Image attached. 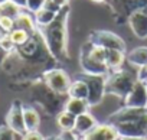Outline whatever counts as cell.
<instances>
[{"label": "cell", "mask_w": 147, "mask_h": 140, "mask_svg": "<svg viewBox=\"0 0 147 140\" xmlns=\"http://www.w3.org/2000/svg\"><path fill=\"white\" fill-rule=\"evenodd\" d=\"M10 2H13L16 6H19L20 9H26V0H10Z\"/></svg>", "instance_id": "f546056e"}, {"label": "cell", "mask_w": 147, "mask_h": 140, "mask_svg": "<svg viewBox=\"0 0 147 140\" xmlns=\"http://www.w3.org/2000/svg\"><path fill=\"white\" fill-rule=\"evenodd\" d=\"M118 139L120 136L115 127L110 123L97 124L91 131H88L85 136L81 137V140H118Z\"/></svg>", "instance_id": "30bf717a"}, {"label": "cell", "mask_w": 147, "mask_h": 140, "mask_svg": "<svg viewBox=\"0 0 147 140\" xmlns=\"http://www.w3.org/2000/svg\"><path fill=\"white\" fill-rule=\"evenodd\" d=\"M128 25L138 39H147V10H134L128 18Z\"/></svg>", "instance_id": "8fae6325"}, {"label": "cell", "mask_w": 147, "mask_h": 140, "mask_svg": "<svg viewBox=\"0 0 147 140\" xmlns=\"http://www.w3.org/2000/svg\"><path fill=\"white\" fill-rule=\"evenodd\" d=\"M22 140H46V137H43V134L39 133V130H35V131H26Z\"/></svg>", "instance_id": "4316f807"}, {"label": "cell", "mask_w": 147, "mask_h": 140, "mask_svg": "<svg viewBox=\"0 0 147 140\" xmlns=\"http://www.w3.org/2000/svg\"><path fill=\"white\" fill-rule=\"evenodd\" d=\"M91 43L102 46L104 49L110 51V49H118L125 52V42L124 39H121L117 33L110 32V30H95L92 32V35L88 39Z\"/></svg>", "instance_id": "52a82bcc"}, {"label": "cell", "mask_w": 147, "mask_h": 140, "mask_svg": "<svg viewBox=\"0 0 147 140\" xmlns=\"http://www.w3.org/2000/svg\"><path fill=\"white\" fill-rule=\"evenodd\" d=\"M144 84H146V90H147V80H146V81H144Z\"/></svg>", "instance_id": "d590c367"}, {"label": "cell", "mask_w": 147, "mask_h": 140, "mask_svg": "<svg viewBox=\"0 0 147 140\" xmlns=\"http://www.w3.org/2000/svg\"><path fill=\"white\" fill-rule=\"evenodd\" d=\"M136 81H137V75H133L131 72L124 71V69L108 72L105 81V93L125 98L127 94L134 87Z\"/></svg>", "instance_id": "277c9868"}, {"label": "cell", "mask_w": 147, "mask_h": 140, "mask_svg": "<svg viewBox=\"0 0 147 140\" xmlns=\"http://www.w3.org/2000/svg\"><path fill=\"white\" fill-rule=\"evenodd\" d=\"M16 133L7 126H0V140H15Z\"/></svg>", "instance_id": "484cf974"}, {"label": "cell", "mask_w": 147, "mask_h": 140, "mask_svg": "<svg viewBox=\"0 0 147 140\" xmlns=\"http://www.w3.org/2000/svg\"><path fill=\"white\" fill-rule=\"evenodd\" d=\"M61 137H62V140H81V137H78L77 134H74L72 131H62Z\"/></svg>", "instance_id": "f1b7e54d"}, {"label": "cell", "mask_w": 147, "mask_h": 140, "mask_svg": "<svg viewBox=\"0 0 147 140\" xmlns=\"http://www.w3.org/2000/svg\"><path fill=\"white\" fill-rule=\"evenodd\" d=\"M66 19H68V9L63 7L51 25L45 28H39V32H40L42 41L46 45V49L56 59H65L68 53Z\"/></svg>", "instance_id": "7a4b0ae2"}, {"label": "cell", "mask_w": 147, "mask_h": 140, "mask_svg": "<svg viewBox=\"0 0 147 140\" xmlns=\"http://www.w3.org/2000/svg\"><path fill=\"white\" fill-rule=\"evenodd\" d=\"M118 140H144V139H130V137H120Z\"/></svg>", "instance_id": "d6a6232c"}, {"label": "cell", "mask_w": 147, "mask_h": 140, "mask_svg": "<svg viewBox=\"0 0 147 140\" xmlns=\"http://www.w3.org/2000/svg\"><path fill=\"white\" fill-rule=\"evenodd\" d=\"M53 2L61 7V9H63V7H66L68 6V3H69V0H53Z\"/></svg>", "instance_id": "4dcf8cb0"}, {"label": "cell", "mask_w": 147, "mask_h": 140, "mask_svg": "<svg viewBox=\"0 0 147 140\" xmlns=\"http://www.w3.org/2000/svg\"><path fill=\"white\" fill-rule=\"evenodd\" d=\"M46 140H62V137H61V134H58V136H49V137H46Z\"/></svg>", "instance_id": "1f68e13d"}, {"label": "cell", "mask_w": 147, "mask_h": 140, "mask_svg": "<svg viewBox=\"0 0 147 140\" xmlns=\"http://www.w3.org/2000/svg\"><path fill=\"white\" fill-rule=\"evenodd\" d=\"M144 140H147V137H146V139H144Z\"/></svg>", "instance_id": "8d00e7d4"}, {"label": "cell", "mask_w": 147, "mask_h": 140, "mask_svg": "<svg viewBox=\"0 0 147 140\" xmlns=\"http://www.w3.org/2000/svg\"><path fill=\"white\" fill-rule=\"evenodd\" d=\"M23 107L25 106L19 100H16L10 106L7 116H6V126L10 130H13L16 134H22V136L26 133L25 121H23Z\"/></svg>", "instance_id": "ba28073f"}, {"label": "cell", "mask_w": 147, "mask_h": 140, "mask_svg": "<svg viewBox=\"0 0 147 140\" xmlns=\"http://www.w3.org/2000/svg\"><path fill=\"white\" fill-rule=\"evenodd\" d=\"M43 9L49 10V12H53V13H59L62 9L53 2V0H45V3H43Z\"/></svg>", "instance_id": "83f0119b"}, {"label": "cell", "mask_w": 147, "mask_h": 140, "mask_svg": "<svg viewBox=\"0 0 147 140\" xmlns=\"http://www.w3.org/2000/svg\"><path fill=\"white\" fill-rule=\"evenodd\" d=\"M97 124H98V123H97V120L94 118V116L90 114V111H87V113H84V114H81V116H78V117L75 118V127H74L72 133L77 134L78 137H82V136H85L88 131H91Z\"/></svg>", "instance_id": "7c38bea8"}, {"label": "cell", "mask_w": 147, "mask_h": 140, "mask_svg": "<svg viewBox=\"0 0 147 140\" xmlns=\"http://www.w3.org/2000/svg\"><path fill=\"white\" fill-rule=\"evenodd\" d=\"M15 25L18 29H22V30H26L29 35H33L35 30H36V23H35V19L26 13V12H20V15L15 19Z\"/></svg>", "instance_id": "ac0fdd59"}, {"label": "cell", "mask_w": 147, "mask_h": 140, "mask_svg": "<svg viewBox=\"0 0 147 140\" xmlns=\"http://www.w3.org/2000/svg\"><path fill=\"white\" fill-rule=\"evenodd\" d=\"M22 9L19 6H16L13 2H7L3 6H0V16H7L12 19H16L20 15Z\"/></svg>", "instance_id": "44dd1931"}, {"label": "cell", "mask_w": 147, "mask_h": 140, "mask_svg": "<svg viewBox=\"0 0 147 140\" xmlns=\"http://www.w3.org/2000/svg\"><path fill=\"white\" fill-rule=\"evenodd\" d=\"M75 118H77L75 116H72L71 113L63 110L56 116V124L62 131H72L74 127H75Z\"/></svg>", "instance_id": "d6986e66"}, {"label": "cell", "mask_w": 147, "mask_h": 140, "mask_svg": "<svg viewBox=\"0 0 147 140\" xmlns=\"http://www.w3.org/2000/svg\"><path fill=\"white\" fill-rule=\"evenodd\" d=\"M88 108H90V106H88V101H87V100L71 98V97L66 100V103H65V106H63V110H65V111L71 113L72 116H75V117H78V116L87 113Z\"/></svg>", "instance_id": "5bb4252c"}, {"label": "cell", "mask_w": 147, "mask_h": 140, "mask_svg": "<svg viewBox=\"0 0 147 140\" xmlns=\"http://www.w3.org/2000/svg\"><path fill=\"white\" fill-rule=\"evenodd\" d=\"M9 35H10V38H12V41H13V43H15L16 46L25 45V43L32 38V35H29L26 30H22V29H18V28H15Z\"/></svg>", "instance_id": "7402d4cb"}, {"label": "cell", "mask_w": 147, "mask_h": 140, "mask_svg": "<svg viewBox=\"0 0 147 140\" xmlns=\"http://www.w3.org/2000/svg\"><path fill=\"white\" fill-rule=\"evenodd\" d=\"M107 49L102 46L94 45L90 41L82 45L80 51V65L82 74L87 75H108V68L105 64Z\"/></svg>", "instance_id": "3957f363"}, {"label": "cell", "mask_w": 147, "mask_h": 140, "mask_svg": "<svg viewBox=\"0 0 147 140\" xmlns=\"http://www.w3.org/2000/svg\"><path fill=\"white\" fill-rule=\"evenodd\" d=\"M124 104L130 108H147V90L143 81H136L134 87L124 98Z\"/></svg>", "instance_id": "9c48e42d"}, {"label": "cell", "mask_w": 147, "mask_h": 140, "mask_svg": "<svg viewBox=\"0 0 147 140\" xmlns=\"http://www.w3.org/2000/svg\"><path fill=\"white\" fill-rule=\"evenodd\" d=\"M91 2H94V3H102V2H105V0H91Z\"/></svg>", "instance_id": "e575fe53"}, {"label": "cell", "mask_w": 147, "mask_h": 140, "mask_svg": "<svg viewBox=\"0 0 147 140\" xmlns=\"http://www.w3.org/2000/svg\"><path fill=\"white\" fill-rule=\"evenodd\" d=\"M80 78H82L87 83L88 87V106H97L102 101L105 95V81L107 75H87L82 74Z\"/></svg>", "instance_id": "5b68a950"}, {"label": "cell", "mask_w": 147, "mask_h": 140, "mask_svg": "<svg viewBox=\"0 0 147 140\" xmlns=\"http://www.w3.org/2000/svg\"><path fill=\"white\" fill-rule=\"evenodd\" d=\"M124 61H125V53L123 51H118V49H110V51H107L105 64H107V68H108L110 72L123 69L121 66H123Z\"/></svg>", "instance_id": "4fadbf2b"}, {"label": "cell", "mask_w": 147, "mask_h": 140, "mask_svg": "<svg viewBox=\"0 0 147 140\" xmlns=\"http://www.w3.org/2000/svg\"><path fill=\"white\" fill-rule=\"evenodd\" d=\"M120 137L146 139L147 137V108L124 107L108 117Z\"/></svg>", "instance_id": "6da1fadb"}, {"label": "cell", "mask_w": 147, "mask_h": 140, "mask_svg": "<svg viewBox=\"0 0 147 140\" xmlns=\"http://www.w3.org/2000/svg\"><path fill=\"white\" fill-rule=\"evenodd\" d=\"M7 2H10V0H0V6H3V5L7 3Z\"/></svg>", "instance_id": "836d02e7"}, {"label": "cell", "mask_w": 147, "mask_h": 140, "mask_svg": "<svg viewBox=\"0 0 147 140\" xmlns=\"http://www.w3.org/2000/svg\"><path fill=\"white\" fill-rule=\"evenodd\" d=\"M43 3H45V0H26V9L29 12L35 13L43 7Z\"/></svg>", "instance_id": "d4e9b609"}, {"label": "cell", "mask_w": 147, "mask_h": 140, "mask_svg": "<svg viewBox=\"0 0 147 140\" xmlns=\"http://www.w3.org/2000/svg\"><path fill=\"white\" fill-rule=\"evenodd\" d=\"M23 121L26 131H35L40 126V116L32 107H23Z\"/></svg>", "instance_id": "9a60e30c"}, {"label": "cell", "mask_w": 147, "mask_h": 140, "mask_svg": "<svg viewBox=\"0 0 147 140\" xmlns=\"http://www.w3.org/2000/svg\"><path fill=\"white\" fill-rule=\"evenodd\" d=\"M56 16H58V13L49 12V10H46V9H43V7L33 13L35 23H36V26H39V28H45V26L51 25V23L55 20Z\"/></svg>", "instance_id": "ffe728a7"}, {"label": "cell", "mask_w": 147, "mask_h": 140, "mask_svg": "<svg viewBox=\"0 0 147 140\" xmlns=\"http://www.w3.org/2000/svg\"><path fill=\"white\" fill-rule=\"evenodd\" d=\"M15 28H16L15 19L7 18V16H0V29H2L5 33H10Z\"/></svg>", "instance_id": "cb8c5ba5"}, {"label": "cell", "mask_w": 147, "mask_h": 140, "mask_svg": "<svg viewBox=\"0 0 147 140\" xmlns=\"http://www.w3.org/2000/svg\"><path fill=\"white\" fill-rule=\"evenodd\" d=\"M15 48H16V45L13 43L9 33H5L3 36H0V49H3L5 52H13Z\"/></svg>", "instance_id": "603a6c76"}, {"label": "cell", "mask_w": 147, "mask_h": 140, "mask_svg": "<svg viewBox=\"0 0 147 140\" xmlns=\"http://www.w3.org/2000/svg\"><path fill=\"white\" fill-rule=\"evenodd\" d=\"M68 95L71 98H81V100H87L88 98V87L87 83L82 78H78L75 81H72L68 90Z\"/></svg>", "instance_id": "e0dca14e"}, {"label": "cell", "mask_w": 147, "mask_h": 140, "mask_svg": "<svg viewBox=\"0 0 147 140\" xmlns=\"http://www.w3.org/2000/svg\"><path fill=\"white\" fill-rule=\"evenodd\" d=\"M125 58L133 66H137V68L147 66V46L134 48Z\"/></svg>", "instance_id": "2e32d148"}, {"label": "cell", "mask_w": 147, "mask_h": 140, "mask_svg": "<svg viewBox=\"0 0 147 140\" xmlns=\"http://www.w3.org/2000/svg\"><path fill=\"white\" fill-rule=\"evenodd\" d=\"M43 80L46 85L49 87V90L56 94H68L69 85L72 83L69 75L61 68H53V69L46 71L43 74Z\"/></svg>", "instance_id": "8992f818"}]
</instances>
